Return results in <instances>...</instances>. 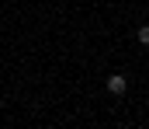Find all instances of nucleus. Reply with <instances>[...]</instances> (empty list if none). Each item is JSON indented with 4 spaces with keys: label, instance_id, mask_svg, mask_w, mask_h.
Returning <instances> with one entry per match:
<instances>
[{
    "label": "nucleus",
    "instance_id": "nucleus-2",
    "mask_svg": "<svg viewBox=\"0 0 149 129\" xmlns=\"http://www.w3.org/2000/svg\"><path fill=\"white\" fill-rule=\"evenodd\" d=\"M135 39L142 45H149V25H139V32H135Z\"/></svg>",
    "mask_w": 149,
    "mask_h": 129
},
{
    "label": "nucleus",
    "instance_id": "nucleus-1",
    "mask_svg": "<svg viewBox=\"0 0 149 129\" xmlns=\"http://www.w3.org/2000/svg\"><path fill=\"white\" fill-rule=\"evenodd\" d=\"M104 87H108V94H114V98H118V94H125V91H128V77H121V73H111Z\"/></svg>",
    "mask_w": 149,
    "mask_h": 129
}]
</instances>
